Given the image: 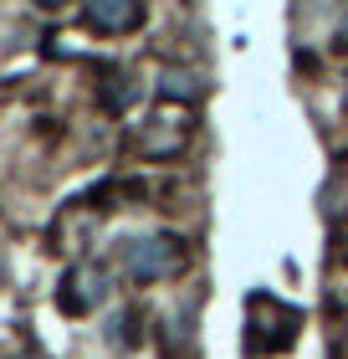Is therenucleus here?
I'll list each match as a JSON object with an SVG mask.
<instances>
[{
  "label": "nucleus",
  "instance_id": "nucleus-1",
  "mask_svg": "<svg viewBox=\"0 0 348 359\" xmlns=\"http://www.w3.org/2000/svg\"><path fill=\"white\" fill-rule=\"evenodd\" d=\"M97 15H103V21H128V0H103V6H97Z\"/></svg>",
  "mask_w": 348,
  "mask_h": 359
}]
</instances>
